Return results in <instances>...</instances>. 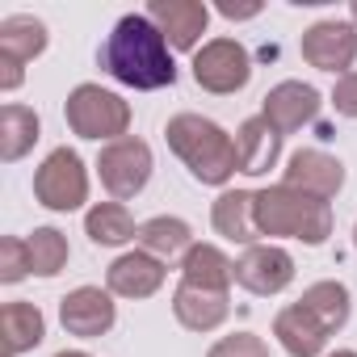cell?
<instances>
[{
    "label": "cell",
    "instance_id": "12",
    "mask_svg": "<svg viewBox=\"0 0 357 357\" xmlns=\"http://www.w3.org/2000/svg\"><path fill=\"white\" fill-rule=\"evenodd\" d=\"M282 185H290V190H298V194H311V198H319V202H328V198H336L340 185H344V164H340L336 155L319 151V147H303V151L290 155V164H286V181H282Z\"/></svg>",
    "mask_w": 357,
    "mask_h": 357
},
{
    "label": "cell",
    "instance_id": "2",
    "mask_svg": "<svg viewBox=\"0 0 357 357\" xmlns=\"http://www.w3.org/2000/svg\"><path fill=\"white\" fill-rule=\"evenodd\" d=\"M164 139L176 151V160H181L202 185H227L231 176L240 172V164H236V139L219 122H211L202 114H176V118H168Z\"/></svg>",
    "mask_w": 357,
    "mask_h": 357
},
{
    "label": "cell",
    "instance_id": "1",
    "mask_svg": "<svg viewBox=\"0 0 357 357\" xmlns=\"http://www.w3.org/2000/svg\"><path fill=\"white\" fill-rule=\"evenodd\" d=\"M97 59H101V68H105L118 84L139 89V93L176 84L172 47H168V38L155 30V22H151L147 13H126V17L109 30V38L101 43Z\"/></svg>",
    "mask_w": 357,
    "mask_h": 357
},
{
    "label": "cell",
    "instance_id": "5",
    "mask_svg": "<svg viewBox=\"0 0 357 357\" xmlns=\"http://www.w3.org/2000/svg\"><path fill=\"white\" fill-rule=\"evenodd\" d=\"M34 198L47 211H80L89 202V168L72 147H55L34 172Z\"/></svg>",
    "mask_w": 357,
    "mask_h": 357
},
{
    "label": "cell",
    "instance_id": "27",
    "mask_svg": "<svg viewBox=\"0 0 357 357\" xmlns=\"http://www.w3.org/2000/svg\"><path fill=\"white\" fill-rule=\"evenodd\" d=\"M26 273H34L30 269V244L22 236H5V240H0V282L17 286Z\"/></svg>",
    "mask_w": 357,
    "mask_h": 357
},
{
    "label": "cell",
    "instance_id": "23",
    "mask_svg": "<svg viewBox=\"0 0 357 357\" xmlns=\"http://www.w3.org/2000/svg\"><path fill=\"white\" fill-rule=\"evenodd\" d=\"M38 114L30 105H17L9 101L5 109H0V160L5 164H17L34 143H38Z\"/></svg>",
    "mask_w": 357,
    "mask_h": 357
},
{
    "label": "cell",
    "instance_id": "32",
    "mask_svg": "<svg viewBox=\"0 0 357 357\" xmlns=\"http://www.w3.org/2000/svg\"><path fill=\"white\" fill-rule=\"evenodd\" d=\"M332 357H357V353H353V349H336Z\"/></svg>",
    "mask_w": 357,
    "mask_h": 357
},
{
    "label": "cell",
    "instance_id": "18",
    "mask_svg": "<svg viewBox=\"0 0 357 357\" xmlns=\"http://www.w3.org/2000/svg\"><path fill=\"white\" fill-rule=\"evenodd\" d=\"M278 155H282V135H278L261 114L248 118V122L236 130V164H240V172L265 176V172L278 164Z\"/></svg>",
    "mask_w": 357,
    "mask_h": 357
},
{
    "label": "cell",
    "instance_id": "24",
    "mask_svg": "<svg viewBox=\"0 0 357 357\" xmlns=\"http://www.w3.org/2000/svg\"><path fill=\"white\" fill-rule=\"evenodd\" d=\"M298 307L311 311L315 324L332 336V332H340V328L349 324V307H353V303H349V290H344L340 282H315V286L303 290Z\"/></svg>",
    "mask_w": 357,
    "mask_h": 357
},
{
    "label": "cell",
    "instance_id": "9",
    "mask_svg": "<svg viewBox=\"0 0 357 357\" xmlns=\"http://www.w3.org/2000/svg\"><path fill=\"white\" fill-rule=\"evenodd\" d=\"M236 282L248 294H261V298L282 294L294 282V257L286 248H278V244H252L236 261Z\"/></svg>",
    "mask_w": 357,
    "mask_h": 357
},
{
    "label": "cell",
    "instance_id": "3",
    "mask_svg": "<svg viewBox=\"0 0 357 357\" xmlns=\"http://www.w3.org/2000/svg\"><path fill=\"white\" fill-rule=\"evenodd\" d=\"M257 227H261V236L324 244L332 236V206L311 194H298L290 185H269L257 194Z\"/></svg>",
    "mask_w": 357,
    "mask_h": 357
},
{
    "label": "cell",
    "instance_id": "29",
    "mask_svg": "<svg viewBox=\"0 0 357 357\" xmlns=\"http://www.w3.org/2000/svg\"><path fill=\"white\" fill-rule=\"evenodd\" d=\"M332 109H336L340 118H357V72L336 76V89H332Z\"/></svg>",
    "mask_w": 357,
    "mask_h": 357
},
{
    "label": "cell",
    "instance_id": "13",
    "mask_svg": "<svg viewBox=\"0 0 357 357\" xmlns=\"http://www.w3.org/2000/svg\"><path fill=\"white\" fill-rule=\"evenodd\" d=\"M114 319H118L114 298H109V290H101V286H76V290L63 294V303H59V324H63L72 336H80V340L105 336V332L114 328Z\"/></svg>",
    "mask_w": 357,
    "mask_h": 357
},
{
    "label": "cell",
    "instance_id": "33",
    "mask_svg": "<svg viewBox=\"0 0 357 357\" xmlns=\"http://www.w3.org/2000/svg\"><path fill=\"white\" fill-rule=\"evenodd\" d=\"M349 13H353V26H357V0H353V9H349Z\"/></svg>",
    "mask_w": 357,
    "mask_h": 357
},
{
    "label": "cell",
    "instance_id": "6",
    "mask_svg": "<svg viewBox=\"0 0 357 357\" xmlns=\"http://www.w3.org/2000/svg\"><path fill=\"white\" fill-rule=\"evenodd\" d=\"M97 172H101V185L109 190L114 202H126L135 194H143V185L151 181V147L135 135L114 139L101 147L97 155Z\"/></svg>",
    "mask_w": 357,
    "mask_h": 357
},
{
    "label": "cell",
    "instance_id": "15",
    "mask_svg": "<svg viewBox=\"0 0 357 357\" xmlns=\"http://www.w3.org/2000/svg\"><path fill=\"white\" fill-rule=\"evenodd\" d=\"M164 286V261L151 252H122L109 269H105V290L118 298H151Z\"/></svg>",
    "mask_w": 357,
    "mask_h": 357
},
{
    "label": "cell",
    "instance_id": "28",
    "mask_svg": "<svg viewBox=\"0 0 357 357\" xmlns=\"http://www.w3.org/2000/svg\"><path fill=\"white\" fill-rule=\"evenodd\" d=\"M206 357H269V344L257 332H236V336H223Z\"/></svg>",
    "mask_w": 357,
    "mask_h": 357
},
{
    "label": "cell",
    "instance_id": "14",
    "mask_svg": "<svg viewBox=\"0 0 357 357\" xmlns=\"http://www.w3.org/2000/svg\"><path fill=\"white\" fill-rule=\"evenodd\" d=\"M319 114V93L303 80H282L265 93V105H261V118L278 130V135H294L303 130L307 122H315Z\"/></svg>",
    "mask_w": 357,
    "mask_h": 357
},
{
    "label": "cell",
    "instance_id": "26",
    "mask_svg": "<svg viewBox=\"0 0 357 357\" xmlns=\"http://www.w3.org/2000/svg\"><path fill=\"white\" fill-rule=\"evenodd\" d=\"M30 244V269L38 278H55L63 265H68V236L55 231V227H34V236H26Z\"/></svg>",
    "mask_w": 357,
    "mask_h": 357
},
{
    "label": "cell",
    "instance_id": "31",
    "mask_svg": "<svg viewBox=\"0 0 357 357\" xmlns=\"http://www.w3.org/2000/svg\"><path fill=\"white\" fill-rule=\"evenodd\" d=\"M55 357H89V353H80V349H63V353H55Z\"/></svg>",
    "mask_w": 357,
    "mask_h": 357
},
{
    "label": "cell",
    "instance_id": "10",
    "mask_svg": "<svg viewBox=\"0 0 357 357\" xmlns=\"http://www.w3.org/2000/svg\"><path fill=\"white\" fill-rule=\"evenodd\" d=\"M303 59L319 72H340L349 76L353 59H357V26L353 22H315L303 34Z\"/></svg>",
    "mask_w": 357,
    "mask_h": 357
},
{
    "label": "cell",
    "instance_id": "7",
    "mask_svg": "<svg viewBox=\"0 0 357 357\" xmlns=\"http://www.w3.org/2000/svg\"><path fill=\"white\" fill-rule=\"evenodd\" d=\"M248 76H252V59L236 38H211L194 55V80L215 97L240 93L248 84Z\"/></svg>",
    "mask_w": 357,
    "mask_h": 357
},
{
    "label": "cell",
    "instance_id": "17",
    "mask_svg": "<svg viewBox=\"0 0 357 357\" xmlns=\"http://www.w3.org/2000/svg\"><path fill=\"white\" fill-rule=\"evenodd\" d=\"M211 223L223 240L231 244H257L261 227H257V194H244V190H223L211 206Z\"/></svg>",
    "mask_w": 357,
    "mask_h": 357
},
{
    "label": "cell",
    "instance_id": "20",
    "mask_svg": "<svg viewBox=\"0 0 357 357\" xmlns=\"http://www.w3.org/2000/svg\"><path fill=\"white\" fill-rule=\"evenodd\" d=\"M0 332H5V357H22L26 349L43 344L47 319L34 303H5V311H0Z\"/></svg>",
    "mask_w": 357,
    "mask_h": 357
},
{
    "label": "cell",
    "instance_id": "22",
    "mask_svg": "<svg viewBox=\"0 0 357 357\" xmlns=\"http://www.w3.org/2000/svg\"><path fill=\"white\" fill-rule=\"evenodd\" d=\"M236 278V261H227L215 244H194L181 257V282L202 286V290H227Z\"/></svg>",
    "mask_w": 357,
    "mask_h": 357
},
{
    "label": "cell",
    "instance_id": "19",
    "mask_svg": "<svg viewBox=\"0 0 357 357\" xmlns=\"http://www.w3.org/2000/svg\"><path fill=\"white\" fill-rule=\"evenodd\" d=\"M273 336L282 340V349L290 357H319L324 344H328V332L315 324L311 311H303L298 303L294 307H282L278 319H273Z\"/></svg>",
    "mask_w": 357,
    "mask_h": 357
},
{
    "label": "cell",
    "instance_id": "11",
    "mask_svg": "<svg viewBox=\"0 0 357 357\" xmlns=\"http://www.w3.org/2000/svg\"><path fill=\"white\" fill-rule=\"evenodd\" d=\"M147 17L155 22V30L168 38L172 51H194L198 55V38L206 34L211 9L202 0H151Z\"/></svg>",
    "mask_w": 357,
    "mask_h": 357
},
{
    "label": "cell",
    "instance_id": "8",
    "mask_svg": "<svg viewBox=\"0 0 357 357\" xmlns=\"http://www.w3.org/2000/svg\"><path fill=\"white\" fill-rule=\"evenodd\" d=\"M47 51V26L30 13H13L0 22V89L13 93L26 80V63Z\"/></svg>",
    "mask_w": 357,
    "mask_h": 357
},
{
    "label": "cell",
    "instance_id": "16",
    "mask_svg": "<svg viewBox=\"0 0 357 357\" xmlns=\"http://www.w3.org/2000/svg\"><path fill=\"white\" fill-rule=\"evenodd\" d=\"M172 315L190 332H215L231 315V298H227V290H202V286L181 282L172 294Z\"/></svg>",
    "mask_w": 357,
    "mask_h": 357
},
{
    "label": "cell",
    "instance_id": "34",
    "mask_svg": "<svg viewBox=\"0 0 357 357\" xmlns=\"http://www.w3.org/2000/svg\"><path fill=\"white\" fill-rule=\"evenodd\" d=\"M353 244H357V227H353Z\"/></svg>",
    "mask_w": 357,
    "mask_h": 357
},
{
    "label": "cell",
    "instance_id": "21",
    "mask_svg": "<svg viewBox=\"0 0 357 357\" xmlns=\"http://www.w3.org/2000/svg\"><path fill=\"white\" fill-rule=\"evenodd\" d=\"M139 248L160 257V261H172V257H185L194 248V231L185 219H172V215H155L147 223H139Z\"/></svg>",
    "mask_w": 357,
    "mask_h": 357
},
{
    "label": "cell",
    "instance_id": "4",
    "mask_svg": "<svg viewBox=\"0 0 357 357\" xmlns=\"http://www.w3.org/2000/svg\"><path fill=\"white\" fill-rule=\"evenodd\" d=\"M63 118H68V126H72V135H80V139H126V126H130V105L118 97V93H109V89H101V84H76L72 93H68V105H63Z\"/></svg>",
    "mask_w": 357,
    "mask_h": 357
},
{
    "label": "cell",
    "instance_id": "25",
    "mask_svg": "<svg viewBox=\"0 0 357 357\" xmlns=\"http://www.w3.org/2000/svg\"><path fill=\"white\" fill-rule=\"evenodd\" d=\"M84 231L101 248H118L126 240H139V227H135V219H130V211L122 202H97L84 215Z\"/></svg>",
    "mask_w": 357,
    "mask_h": 357
},
{
    "label": "cell",
    "instance_id": "30",
    "mask_svg": "<svg viewBox=\"0 0 357 357\" xmlns=\"http://www.w3.org/2000/svg\"><path fill=\"white\" fill-rule=\"evenodd\" d=\"M219 13H223V17H231V22H244V17H257V13H261V5H231V0H223Z\"/></svg>",
    "mask_w": 357,
    "mask_h": 357
}]
</instances>
